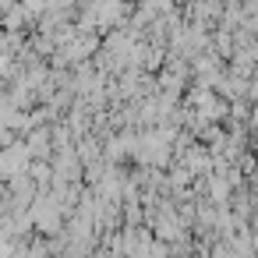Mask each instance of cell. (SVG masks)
I'll return each mask as SVG.
<instances>
[{"mask_svg": "<svg viewBox=\"0 0 258 258\" xmlns=\"http://www.w3.org/2000/svg\"><path fill=\"white\" fill-rule=\"evenodd\" d=\"M29 173H32L36 180H46V177H50V170H46V163H32V166H29Z\"/></svg>", "mask_w": 258, "mask_h": 258, "instance_id": "1", "label": "cell"}]
</instances>
